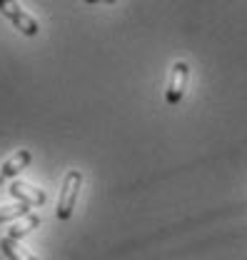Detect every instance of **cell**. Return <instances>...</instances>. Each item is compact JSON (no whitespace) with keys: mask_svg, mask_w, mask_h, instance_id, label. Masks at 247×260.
I'll use <instances>...</instances> for the list:
<instances>
[{"mask_svg":"<svg viewBox=\"0 0 247 260\" xmlns=\"http://www.w3.org/2000/svg\"><path fill=\"white\" fill-rule=\"evenodd\" d=\"M10 195L18 200V203H25L30 208H40L45 203V193L40 188H35L30 183H23V180H13L10 185Z\"/></svg>","mask_w":247,"mask_h":260,"instance_id":"4","label":"cell"},{"mask_svg":"<svg viewBox=\"0 0 247 260\" xmlns=\"http://www.w3.org/2000/svg\"><path fill=\"white\" fill-rule=\"evenodd\" d=\"M187 83H190V63L187 60H175L167 75V85H165V100L167 105H180V100L185 98Z\"/></svg>","mask_w":247,"mask_h":260,"instance_id":"3","label":"cell"},{"mask_svg":"<svg viewBox=\"0 0 247 260\" xmlns=\"http://www.w3.org/2000/svg\"><path fill=\"white\" fill-rule=\"evenodd\" d=\"M30 205L25 203H13V205H0V223H8V220H15V218H23L28 215Z\"/></svg>","mask_w":247,"mask_h":260,"instance_id":"8","label":"cell"},{"mask_svg":"<svg viewBox=\"0 0 247 260\" xmlns=\"http://www.w3.org/2000/svg\"><path fill=\"white\" fill-rule=\"evenodd\" d=\"M32 160V153L30 150H18V153H13L8 160L0 165V183L3 180H8V178H15V175H20V170H25Z\"/></svg>","mask_w":247,"mask_h":260,"instance_id":"5","label":"cell"},{"mask_svg":"<svg viewBox=\"0 0 247 260\" xmlns=\"http://www.w3.org/2000/svg\"><path fill=\"white\" fill-rule=\"evenodd\" d=\"M0 250L5 253V258H10V260H38L28 248L20 245V240H15V238H10V235L0 238Z\"/></svg>","mask_w":247,"mask_h":260,"instance_id":"6","label":"cell"},{"mask_svg":"<svg viewBox=\"0 0 247 260\" xmlns=\"http://www.w3.org/2000/svg\"><path fill=\"white\" fill-rule=\"evenodd\" d=\"M0 15H5V18L13 23V28L20 30L25 38H35V35L40 32L38 20L32 18L18 0H0Z\"/></svg>","mask_w":247,"mask_h":260,"instance_id":"2","label":"cell"},{"mask_svg":"<svg viewBox=\"0 0 247 260\" xmlns=\"http://www.w3.org/2000/svg\"><path fill=\"white\" fill-rule=\"evenodd\" d=\"M80 188H83V173L80 170H67L65 178H62L60 185V198H58V220H67L75 210V203H78V195H80Z\"/></svg>","mask_w":247,"mask_h":260,"instance_id":"1","label":"cell"},{"mask_svg":"<svg viewBox=\"0 0 247 260\" xmlns=\"http://www.w3.org/2000/svg\"><path fill=\"white\" fill-rule=\"evenodd\" d=\"M85 3H93V5H113L118 0H85Z\"/></svg>","mask_w":247,"mask_h":260,"instance_id":"9","label":"cell"},{"mask_svg":"<svg viewBox=\"0 0 247 260\" xmlns=\"http://www.w3.org/2000/svg\"><path fill=\"white\" fill-rule=\"evenodd\" d=\"M38 225H40V215H38V213H28V215H23L15 225H10L8 235H10V238H15V240H20L23 235H28V233L35 230Z\"/></svg>","mask_w":247,"mask_h":260,"instance_id":"7","label":"cell"}]
</instances>
